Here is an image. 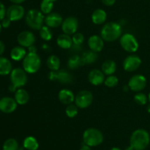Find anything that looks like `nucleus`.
<instances>
[{
	"label": "nucleus",
	"instance_id": "27",
	"mask_svg": "<svg viewBox=\"0 0 150 150\" xmlns=\"http://www.w3.org/2000/svg\"><path fill=\"white\" fill-rule=\"evenodd\" d=\"M46 64L51 71H58L59 70L61 62L58 56L52 54L47 58Z\"/></svg>",
	"mask_w": 150,
	"mask_h": 150
},
{
	"label": "nucleus",
	"instance_id": "14",
	"mask_svg": "<svg viewBox=\"0 0 150 150\" xmlns=\"http://www.w3.org/2000/svg\"><path fill=\"white\" fill-rule=\"evenodd\" d=\"M17 41L20 46L23 47L29 48L34 45L36 41V38L33 32L30 31H23L20 32L17 37Z\"/></svg>",
	"mask_w": 150,
	"mask_h": 150
},
{
	"label": "nucleus",
	"instance_id": "30",
	"mask_svg": "<svg viewBox=\"0 0 150 150\" xmlns=\"http://www.w3.org/2000/svg\"><path fill=\"white\" fill-rule=\"evenodd\" d=\"M54 1L52 0H42L40 3V11L43 14H49L54 8Z\"/></svg>",
	"mask_w": 150,
	"mask_h": 150
},
{
	"label": "nucleus",
	"instance_id": "32",
	"mask_svg": "<svg viewBox=\"0 0 150 150\" xmlns=\"http://www.w3.org/2000/svg\"><path fill=\"white\" fill-rule=\"evenodd\" d=\"M40 36L42 40L45 41H51L53 38V32L51 28L48 26H42V28L40 29Z\"/></svg>",
	"mask_w": 150,
	"mask_h": 150
},
{
	"label": "nucleus",
	"instance_id": "9",
	"mask_svg": "<svg viewBox=\"0 0 150 150\" xmlns=\"http://www.w3.org/2000/svg\"><path fill=\"white\" fill-rule=\"evenodd\" d=\"M48 78L51 81H58L63 85H68L73 82V76L64 70L51 71L48 74Z\"/></svg>",
	"mask_w": 150,
	"mask_h": 150
},
{
	"label": "nucleus",
	"instance_id": "10",
	"mask_svg": "<svg viewBox=\"0 0 150 150\" xmlns=\"http://www.w3.org/2000/svg\"><path fill=\"white\" fill-rule=\"evenodd\" d=\"M61 26L62 30L64 34H67L69 35H74L79 28V20L74 16H69L63 20Z\"/></svg>",
	"mask_w": 150,
	"mask_h": 150
},
{
	"label": "nucleus",
	"instance_id": "29",
	"mask_svg": "<svg viewBox=\"0 0 150 150\" xmlns=\"http://www.w3.org/2000/svg\"><path fill=\"white\" fill-rule=\"evenodd\" d=\"M23 147L27 150H38L39 144L36 138L33 136H28L24 139L23 143Z\"/></svg>",
	"mask_w": 150,
	"mask_h": 150
},
{
	"label": "nucleus",
	"instance_id": "4",
	"mask_svg": "<svg viewBox=\"0 0 150 150\" xmlns=\"http://www.w3.org/2000/svg\"><path fill=\"white\" fill-rule=\"evenodd\" d=\"M83 143L89 146H98L104 140L103 132L97 128L90 127L86 129L83 134Z\"/></svg>",
	"mask_w": 150,
	"mask_h": 150
},
{
	"label": "nucleus",
	"instance_id": "41",
	"mask_svg": "<svg viewBox=\"0 0 150 150\" xmlns=\"http://www.w3.org/2000/svg\"><path fill=\"white\" fill-rule=\"evenodd\" d=\"M4 50H5V46L2 41H0V55H1L4 52Z\"/></svg>",
	"mask_w": 150,
	"mask_h": 150
},
{
	"label": "nucleus",
	"instance_id": "33",
	"mask_svg": "<svg viewBox=\"0 0 150 150\" xmlns=\"http://www.w3.org/2000/svg\"><path fill=\"white\" fill-rule=\"evenodd\" d=\"M79 113V107L76 105V104H70L67 106L65 109V113L67 117L74 118L76 117Z\"/></svg>",
	"mask_w": 150,
	"mask_h": 150
},
{
	"label": "nucleus",
	"instance_id": "21",
	"mask_svg": "<svg viewBox=\"0 0 150 150\" xmlns=\"http://www.w3.org/2000/svg\"><path fill=\"white\" fill-rule=\"evenodd\" d=\"M91 19H92V21L95 24H103L105 23L107 19V13L103 9H97L92 13Z\"/></svg>",
	"mask_w": 150,
	"mask_h": 150
},
{
	"label": "nucleus",
	"instance_id": "43",
	"mask_svg": "<svg viewBox=\"0 0 150 150\" xmlns=\"http://www.w3.org/2000/svg\"><path fill=\"white\" fill-rule=\"evenodd\" d=\"M80 150H92V149H91V146H89L84 144L81 147Z\"/></svg>",
	"mask_w": 150,
	"mask_h": 150
},
{
	"label": "nucleus",
	"instance_id": "19",
	"mask_svg": "<svg viewBox=\"0 0 150 150\" xmlns=\"http://www.w3.org/2000/svg\"><path fill=\"white\" fill-rule=\"evenodd\" d=\"M75 95L73 91L69 89H62L59 92L58 98L59 100L63 104H72L73 101H75Z\"/></svg>",
	"mask_w": 150,
	"mask_h": 150
},
{
	"label": "nucleus",
	"instance_id": "24",
	"mask_svg": "<svg viewBox=\"0 0 150 150\" xmlns=\"http://www.w3.org/2000/svg\"><path fill=\"white\" fill-rule=\"evenodd\" d=\"M102 71L103 74L107 76L114 74L117 71V63L112 60H107L103 63L102 66Z\"/></svg>",
	"mask_w": 150,
	"mask_h": 150
},
{
	"label": "nucleus",
	"instance_id": "47",
	"mask_svg": "<svg viewBox=\"0 0 150 150\" xmlns=\"http://www.w3.org/2000/svg\"><path fill=\"white\" fill-rule=\"evenodd\" d=\"M111 150H121V149H120V148H118V147H114V148L111 149Z\"/></svg>",
	"mask_w": 150,
	"mask_h": 150
},
{
	"label": "nucleus",
	"instance_id": "28",
	"mask_svg": "<svg viewBox=\"0 0 150 150\" xmlns=\"http://www.w3.org/2000/svg\"><path fill=\"white\" fill-rule=\"evenodd\" d=\"M98 55L95 51L89 50V51H85L81 56V58L84 64L91 65L92 63H95L98 60Z\"/></svg>",
	"mask_w": 150,
	"mask_h": 150
},
{
	"label": "nucleus",
	"instance_id": "40",
	"mask_svg": "<svg viewBox=\"0 0 150 150\" xmlns=\"http://www.w3.org/2000/svg\"><path fill=\"white\" fill-rule=\"evenodd\" d=\"M28 50H29V53H37V51H38V48H37L35 45H32L28 48Z\"/></svg>",
	"mask_w": 150,
	"mask_h": 150
},
{
	"label": "nucleus",
	"instance_id": "38",
	"mask_svg": "<svg viewBox=\"0 0 150 150\" xmlns=\"http://www.w3.org/2000/svg\"><path fill=\"white\" fill-rule=\"evenodd\" d=\"M1 26H2L3 28H8L9 26L11 24V21L10 20L7 18H4L2 21H1Z\"/></svg>",
	"mask_w": 150,
	"mask_h": 150
},
{
	"label": "nucleus",
	"instance_id": "36",
	"mask_svg": "<svg viewBox=\"0 0 150 150\" xmlns=\"http://www.w3.org/2000/svg\"><path fill=\"white\" fill-rule=\"evenodd\" d=\"M72 39H73V45L81 46L84 41V36L81 32H76L74 35H73Z\"/></svg>",
	"mask_w": 150,
	"mask_h": 150
},
{
	"label": "nucleus",
	"instance_id": "23",
	"mask_svg": "<svg viewBox=\"0 0 150 150\" xmlns=\"http://www.w3.org/2000/svg\"><path fill=\"white\" fill-rule=\"evenodd\" d=\"M26 51L24 47L21 46L13 47L10 51V57L15 61L23 60L26 55Z\"/></svg>",
	"mask_w": 150,
	"mask_h": 150
},
{
	"label": "nucleus",
	"instance_id": "15",
	"mask_svg": "<svg viewBox=\"0 0 150 150\" xmlns=\"http://www.w3.org/2000/svg\"><path fill=\"white\" fill-rule=\"evenodd\" d=\"M16 99L10 96H4L0 99V110L4 113H13L17 108Z\"/></svg>",
	"mask_w": 150,
	"mask_h": 150
},
{
	"label": "nucleus",
	"instance_id": "49",
	"mask_svg": "<svg viewBox=\"0 0 150 150\" xmlns=\"http://www.w3.org/2000/svg\"><path fill=\"white\" fill-rule=\"evenodd\" d=\"M147 111L148 113H150V104H149V106L147 107Z\"/></svg>",
	"mask_w": 150,
	"mask_h": 150
},
{
	"label": "nucleus",
	"instance_id": "18",
	"mask_svg": "<svg viewBox=\"0 0 150 150\" xmlns=\"http://www.w3.org/2000/svg\"><path fill=\"white\" fill-rule=\"evenodd\" d=\"M88 46L92 51L95 52H100L103 49L104 41L101 36L98 35H93L89 37L88 40Z\"/></svg>",
	"mask_w": 150,
	"mask_h": 150
},
{
	"label": "nucleus",
	"instance_id": "42",
	"mask_svg": "<svg viewBox=\"0 0 150 150\" xmlns=\"http://www.w3.org/2000/svg\"><path fill=\"white\" fill-rule=\"evenodd\" d=\"M12 3L13 4H21V3L24 2L26 0H10Z\"/></svg>",
	"mask_w": 150,
	"mask_h": 150
},
{
	"label": "nucleus",
	"instance_id": "7",
	"mask_svg": "<svg viewBox=\"0 0 150 150\" xmlns=\"http://www.w3.org/2000/svg\"><path fill=\"white\" fill-rule=\"evenodd\" d=\"M10 81L11 85H13L16 89L21 88L27 83V73L23 69L16 68L13 69L10 73Z\"/></svg>",
	"mask_w": 150,
	"mask_h": 150
},
{
	"label": "nucleus",
	"instance_id": "51",
	"mask_svg": "<svg viewBox=\"0 0 150 150\" xmlns=\"http://www.w3.org/2000/svg\"><path fill=\"white\" fill-rule=\"evenodd\" d=\"M52 1H54V2H55V1H57V0H52Z\"/></svg>",
	"mask_w": 150,
	"mask_h": 150
},
{
	"label": "nucleus",
	"instance_id": "39",
	"mask_svg": "<svg viewBox=\"0 0 150 150\" xmlns=\"http://www.w3.org/2000/svg\"><path fill=\"white\" fill-rule=\"evenodd\" d=\"M101 1L105 6H112L115 4L116 0H101Z\"/></svg>",
	"mask_w": 150,
	"mask_h": 150
},
{
	"label": "nucleus",
	"instance_id": "34",
	"mask_svg": "<svg viewBox=\"0 0 150 150\" xmlns=\"http://www.w3.org/2000/svg\"><path fill=\"white\" fill-rule=\"evenodd\" d=\"M119 83V79L117 76L112 74L107 76L105 79L104 84L108 88H114L117 86Z\"/></svg>",
	"mask_w": 150,
	"mask_h": 150
},
{
	"label": "nucleus",
	"instance_id": "13",
	"mask_svg": "<svg viewBox=\"0 0 150 150\" xmlns=\"http://www.w3.org/2000/svg\"><path fill=\"white\" fill-rule=\"evenodd\" d=\"M142 59L136 54H130L125 57L123 61V69L128 72L134 71L140 67Z\"/></svg>",
	"mask_w": 150,
	"mask_h": 150
},
{
	"label": "nucleus",
	"instance_id": "25",
	"mask_svg": "<svg viewBox=\"0 0 150 150\" xmlns=\"http://www.w3.org/2000/svg\"><path fill=\"white\" fill-rule=\"evenodd\" d=\"M13 66L10 60L4 57H0V75L6 76L11 73Z\"/></svg>",
	"mask_w": 150,
	"mask_h": 150
},
{
	"label": "nucleus",
	"instance_id": "8",
	"mask_svg": "<svg viewBox=\"0 0 150 150\" xmlns=\"http://www.w3.org/2000/svg\"><path fill=\"white\" fill-rule=\"evenodd\" d=\"M94 97L92 92L87 90L79 91L75 97V104L79 108L85 109L89 107L93 102Z\"/></svg>",
	"mask_w": 150,
	"mask_h": 150
},
{
	"label": "nucleus",
	"instance_id": "11",
	"mask_svg": "<svg viewBox=\"0 0 150 150\" xmlns=\"http://www.w3.org/2000/svg\"><path fill=\"white\" fill-rule=\"evenodd\" d=\"M127 85L131 91L134 92H140L146 87V79L142 74L133 75L130 77Z\"/></svg>",
	"mask_w": 150,
	"mask_h": 150
},
{
	"label": "nucleus",
	"instance_id": "5",
	"mask_svg": "<svg viewBox=\"0 0 150 150\" xmlns=\"http://www.w3.org/2000/svg\"><path fill=\"white\" fill-rule=\"evenodd\" d=\"M41 66V59L38 53H28L23 60V69L28 74H35Z\"/></svg>",
	"mask_w": 150,
	"mask_h": 150
},
{
	"label": "nucleus",
	"instance_id": "6",
	"mask_svg": "<svg viewBox=\"0 0 150 150\" xmlns=\"http://www.w3.org/2000/svg\"><path fill=\"white\" fill-rule=\"evenodd\" d=\"M120 43L122 48L129 53H134L139 49V44L137 39L130 33L122 35L120 38Z\"/></svg>",
	"mask_w": 150,
	"mask_h": 150
},
{
	"label": "nucleus",
	"instance_id": "37",
	"mask_svg": "<svg viewBox=\"0 0 150 150\" xmlns=\"http://www.w3.org/2000/svg\"><path fill=\"white\" fill-rule=\"evenodd\" d=\"M6 12H7V10L5 8V6L2 2L0 1V21H1L5 18Z\"/></svg>",
	"mask_w": 150,
	"mask_h": 150
},
{
	"label": "nucleus",
	"instance_id": "44",
	"mask_svg": "<svg viewBox=\"0 0 150 150\" xmlns=\"http://www.w3.org/2000/svg\"><path fill=\"white\" fill-rule=\"evenodd\" d=\"M42 49L45 50V51H49V50L51 49V48L49 47V46H48V44H45L42 45Z\"/></svg>",
	"mask_w": 150,
	"mask_h": 150
},
{
	"label": "nucleus",
	"instance_id": "31",
	"mask_svg": "<svg viewBox=\"0 0 150 150\" xmlns=\"http://www.w3.org/2000/svg\"><path fill=\"white\" fill-rule=\"evenodd\" d=\"M2 149L3 150H18V143L15 138H8L3 144Z\"/></svg>",
	"mask_w": 150,
	"mask_h": 150
},
{
	"label": "nucleus",
	"instance_id": "50",
	"mask_svg": "<svg viewBox=\"0 0 150 150\" xmlns=\"http://www.w3.org/2000/svg\"><path fill=\"white\" fill-rule=\"evenodd\" d=\"M148 99H149V101L150 102V92H149V95H148Z\"/></svg>",
	"mask_w": 150,
	"mask_h": 150
},
{
	"label": "nucleus",
	"instance_id": "2",
	"mask_svg": "<svg viewBox=\"0 0 150 150\" xmlns=\"http://www.w3.org/2000/svg\"><path fill=\"white\" fill-rule=\"evenodd\" d=\"M149 134L146 129H136L130 136V144L134 150H144L149 146Z\"/></svg>",
	"mask_w": 150,
	"mask_h": 150
},
{
	"label": "nucleus",
	"instance_id": "12",
	"mask_svg": "<svg viewBox=\"0 0 150 150\" xmlns=\"http://www.w3.org/2000/svg\"><path fill=\"white\" fill-rule=\"evenodd\" d=\"M25 14V10L21 4H13L7 9L6 16L11 21H17L23 19Z\"/></svg>",
	"mask_w": 150,
	"mask_h": 150
},
{
	"label": "nucleus",
	"instance_id": "16",
	"mask_svg": "<svg viewBox=\"0 0 150 150\" xmlns=\"http://www.w3.org/2000/svg\"><path fill=\"white\" fill-rule=\"evenodd\" d=\"M63 18L59 13L51 12L45 17V23L50 28H57L62 25Z\"/></svg>",
	"mask_w": 150,
	"mask_h": 150
},
{
	"label": "nucleus",
	"instance_id": "3",
	"mask_svg": "<svg viewBox=\"0 0 150 150\" xmlns=\"http://www.w3.org/2000/svg\"><path fill=\"white\" fill-rule=\"evenodd\" d=\"M25 21L31 29L40 30L45 22V16L40 10L30 9L26 13Z\"/></svg>",
	"mask_w": 150,
	"mask_h": 150
},
{
	"label": "nucleus",
	"instance_id": "26",
	"mask_svg": "<svg viewBox=\"0 0 150 150\" xmlns=\"http://www.w3.org/2000/svg\"><path fill=\"white\" fill-rule=\"evenodd\" d=\"M83 65H84V63H83L81 57L77 55V54L71 56L67 60V67L71 70L79 69Z\"/></svg>",
	"mask_w": 150,
	"mask_h": 150
},
{
	"label": "nucleus",
	"instance_id": "45",
	"mask_svg": "<svg viewBox=\"0 0 150 150\" xmlns=\"http://www.w3.org/2000/svg\"><path fill=\"white\" fill-rule=\"evenodd\" d=\"M130 89L128 87V85H125L124 88H123V90H124L125 91H128V90Z\"/></svg>",
	"mask_w": 150,
	"mask_h": 150
},
{
	"label": "nucleus",
	"instance_id": "20",
	"mask_svg": "<svg viewBox=\"0 0 150 150\" xmlns=\"http://www.w3.org/2000/svg\"><path fill=\"white\" fill-rule=\"evenodd\" d=\"M57 44L60 48L64 49H68L72 48L73 45V39L70 35L64 33L61 34L57 37Z\"/></svg>",
	"mask_w": 150,
	"mask_h": 150
},
{
	"label": "nucleus",
	"instance_id": "35",
	"mask_svg": "<svg viewBox=\"0 0 150 150\" xmlns=\"http://www.w3.org/2000/svg\"><path fill=\"white\" fill-rule=\"evenodd\" d=\"M148 96L144 93H137L134 96V101L140 105H145L148 101Z\"/></svg>",
	"mask_w": 150,
	"mask_h": 150
},
{
	"label": "nucleus",
	"instance_id": "46",
	"mask_svg": "<svg viewBox=\"0 0 150 150\" xmlns=\"http://www.w3.org/2000/svg\"><path fill=\"white\" fill-rule=\"evenodd\" d=\"M125 150H134V149H133V147L131 146H129V147H127Z\"/></svg>",
	"mask_w": 150,
	"mask_h": 150
},
{
	"label": "nucleus",
	"instance_id": "48",
	"mask_svg": "<svg viewBox=\"0 0 150 150\" xmlns=\"http://www.w3.org/2000/svg\"><path fill=\"white\" fill-rule=\"evenodd\" d=\"M2 26H1V24L0 23V33L1 32V31H2Z\"/></svg>",
	"mask_w": 150,
	"mask_h": 150
},
{
	"label": "nucleus",
	"instance_id": "22",
	"mask_svg": "<svg viewBox=\"0 0 150 150\" xmlns=\"http://www.w3.org/2000/svg\"><path fill=\"white\" fill-rule=\"evenodd\" d=\"M15 99L18 104L24 105L29 101V94L27 91L23 88H18L15 92Z\"/></svg>",
	"mask_w": 150,
	"mask_h": 150
},
{
	"label": "nucleus",
	"instance_id": "17",
	"mask_svg": "<svg viewBox=\"0 0 150 150\" xmlns=\"http://www.w3.org/2000/svg\"><path fill=\"white\" fill-rule=\"evenodd\" d=\"M105 74L99 69H93L88 74V80L93 85H100L105 82Z\"/></svg>",
	"mask_w": 150,
	"mask_h": 150
},
{
	"label": "nucleus",
	"instance_id": "1",
	"mask_svg": "<svg viewBox=\"0 0 150 150\" xmlns=\"http://www.w3.org/2000/svg\"><path fill=\"white\" fill-rule=\"evenodd\" d=\"M122 29L120 24L117 22H108L105 24L100 30V36L104 41L113 42L120 38Z\"/></svg>",
	"mask_w": 150,
	"mask_h": 150
}]
</instances>
